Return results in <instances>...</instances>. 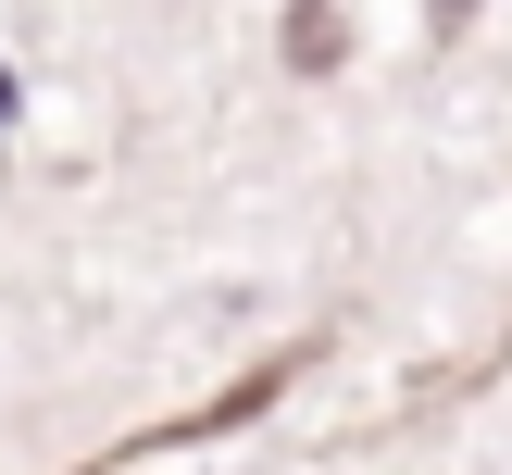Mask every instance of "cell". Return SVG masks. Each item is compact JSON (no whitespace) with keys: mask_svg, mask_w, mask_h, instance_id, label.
<instances>
[{"mask_svg":"<svg viewBox=\"0 0 512 475\" xmlns=\"http://www.w3.org/2000/svg\"><path fill=\"white\" fill-rule=\"evenodd\" d=\"M288 50H300V75H325V63H338V13H325V0H288Z\"/></svg>","mask_w":512,"mask_h":475,"instance_id":"cell-1","label":"cell"}]
</instances>
